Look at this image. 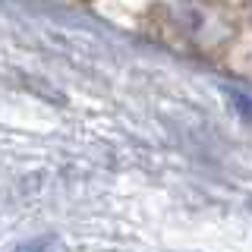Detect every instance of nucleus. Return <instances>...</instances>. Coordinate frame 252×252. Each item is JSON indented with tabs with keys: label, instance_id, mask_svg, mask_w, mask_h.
<instances>
[{
	"label": "nucleus",
	"instance_id": "nucleus-1",
	"mask_svg": "<svg viewBox=\"0 0 252 252\" xmlns=\"http://www.w3.org/2000/svg\"><path fill=\"white\" fill-rule=\"evenodd\" d=\"M57 249V240L54 236H38V240H32V243H22L16 252H54Z\"/></svg>",
	"mask_w": 252,
	"mask_h": 252
}]
</instances>
